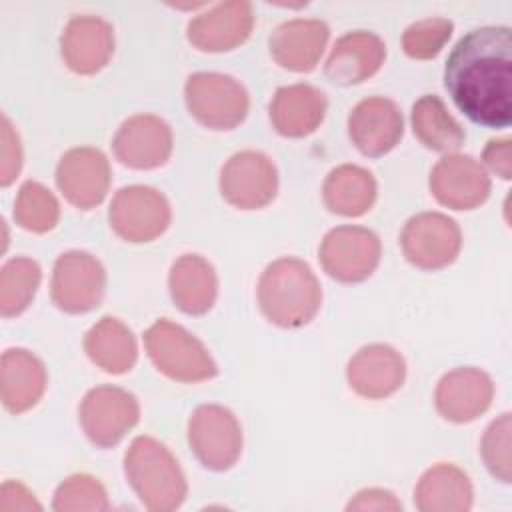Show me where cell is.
Instances as JSON below:
<instances>
[{
  "instance_id": "1",
  "label": "cell",
  "mask_w": 512,
  "mask_h": 512,
  "mask_svg": "<svg viewBox=\"0 0 512 512\" xmlns=\"http://www.w3.org/2000/svg\"><path fill=\"white\" fill-rule=\"evenodd\" d=\"M444 86L474 124L508 128L512 122V32L482 26L464 34L448 54Z\"/></svg>"
},
{
  "instance_id": "2",
  "label": "cell",
  "mask_w": 512,
  "mask_h": 512,
  "mask_svg": "<svg viewBox=\"0 0 512 512\" xmlns=\"http://www.w3.org/2000/svg\"><path fill=\"white\" fill-rule=\"evenodd\" d=\"M322 304V290L312 268L294 256L270 262L258 280V306L280 328L308 324Z\"/></svg>"
},
{
  "instance_id": "3",
  "label": "cell",
  "mask_w": 512,
  "mask_h": 512,
  "mask_svg": "<svg viewBox=\"0 0 512 512\" xmlns=\"http://www.w3.org/2000/svg\"><path fill=\"white\" fill-rule=\"evenodd\" d=\"M124 474L138 500L152 512L176 510L188 492L174 454L152 436H136L124 454Z\"/></svg>"
},
{
  "instance_id": "4",
  "label": "cell",
  "mask_w": 512,
  "mask_h": 512,
  "mask_svg": "<svg viewBox=\"0 0 512 512\" xmlns=\"http://www.w3.org/2000/svg\"><path fill=\"white\" fill-rule=\"evenodd\" d=\"M146 352L158 372L176 382H204L218 374L206 346L180 324L160 318L144 332Z\"/></svg>"
},
{
  "instance_id": "5",
  "label": "cell",
  "mask_w": 512,
  "mask_h": 512,
  "mask_svg": "<svg viewBox=\"0 0 512 512\" xmlns=\"http://www.w3.org/2000/svg\"><path fill=\"white\" fill-rule=\"evenodd\" d=\"M188 112L206 128L232 130L244 122L250 98L246 88L220 72H194L184 84Z\"/></svg>"
},
{
  "instance_id": "6",
  "label": "cell",
  "mask_w": 512,
  "mask_h": 512,
  "mask_svg": "<svg viewBox=\"0 0 512 512\" xmlns=\"http://www.w3.org/2000/svg\"><path fill=\"white\" fill-rule=\"evenodd\" d=\"M188 444L204 468L230 470L242 454L240 422L220 404H202L190 414Z\"/></svg>"
},
{
  "instance_id": "7",
  "label": "cell",
  "mask_w": 512,
  "mask_h": 512,
  "mask_svg": "<svg viewBox=\"0 0 512 512\" xmlns=\"http://www.w3.org/2000/svg\"><path fill=\"white\" fill-rule=\"evenodd\" d=\"M78 420L94 446L110 448L138 424L140 404L132 392L120 386H96L84 394Z\"/></svg>"
},
{
  "instance_id": "8",
  "label": "cell",
  "mask_w": 512,
  "mask_h": 512,
  "mask_svg": "<svg viewBox=\"0 0 512 512\" xmlns=\"http://www.w3.org/2000/svg\"><path fill=\"white\" fill-rule=\"evenodd\" d=\"M110 228L126 242H150L166 232L172 220V210L166 196L142 184L120 188L108 210Z\"/></svg>"
},
{
  "instance_id": "9",
  "label": "cell",
  "mask_w": 512,
  "mask_h": 512,
  "mask_svg": "<svg viewBox=\"0 0 512 512\" xmlns=\"http://www.w3.org/2000/svg\"><path fill=\"white\" fill-rule=\"evenodd\" d=\"M382 244L364 226H336L320 242L318 258L324 272L344 284L362 282L378 268Z\"/></svg>"
},
{
  "instance_id": "10",
  "label": "cell",
  "mask_w": 512,
  "mask_h": 512,
  "mask_svg": "<svg viewBox=\"0 0 512 512\" xmlns=\"http://www.w3.org/2000/svg\"><path fill=\"white\" fill-rule=\"evenodd\" d=\"M406 260L420 270L450 266L462 248L460 226L442 212H420L406 220L400 232Z\"/></svg>"
},
{
  "instance_id": "11",
  "label": "cell",
  "mask_w": 512,
  "mask_h": 512,
  "mask_svg": "<svg viewBox=\"0 0 512 512\" xmlns=\"http://www.w3.org/2000/svg\"><path fill=\"white\" fill-rule=\"evenodd\" d=\"M106 290V270L102 262L84 252L70 250L56 258L50 282L52 302L68 314L94 310Z\"/></svg>"
},
{
  "instance_id": "12",
  "label": "cell",
  "mask_w": 512,
  "mask_h": 512,
  "mask_svg": "<svg viewBox=\"0 0 512 512\" xmlns=\"http://www.w3.org/2000/svg\"><path fill=\"white\" fill-rule=\"evenodd\" d=\"M222 198L240 210L268 206L278 192V170L274 162L258 150L232 154L220 170Z\"/></svg>"
},
{
  "instance_id": "13",
  "label": "cell",
  "mask_w": 512,
  "mask_h": 512,
  "mask_svg": "<svg viewBox=\"0 0 512 512\" xmlns=\"http://www.w3.org/2000/svg\"><path fill=\"white\" fill-rule=\"evenodd\" d=\"M112 182L108 158L92 146H76L62 154L56 166V186L80 210L102 204Z\"/></svg>"
},
{
  "instance_id": "14",
  "label": "cell",
  "mask_w": 512,
  "mask_h": 512,
  "mask_svg": "<svg viewBox=\"0 0 512 512\" xmlns=\"http://www.w3.org/2000/svg\"><path fill=\"white\" fill-rule=\"evenodd\" d=\"M490 176L468 154H446L430 172V192L446 208L472 210L490 196Z\"/></svg>"
},
{
  "instance_id": "15",
  "label": "cell",
  "mask_w": 512,
  "mask_h": 512,
  "mask_svg": "<svg viewBox=\"0 0 512 512\" xmlns=\"http://www.w3.org/2000/svg\"><path fill=\"white\" fill-rule=\"evenodd\" d=\"M174 138L166 120L154 114H136L120 124L112 138L114 156L128 168L150 170L168 162Z\"/></svg>"
},
{
  "instance_id": "16",
  "label": "cell",
  "mask_w": 512,
  "mask_h": 512,
  "mask_svg": "<svg viewBox=\"0 0 512 512\" xmlns=\"http://www.w3.org/2000/svg\"><path fill=\"white\" fill-rule=\"evenodd\" d=\"M404 134V118L398 104L384 96L360 100L348 114V136L352 144L370 158L396 148Z\"/></svg>"
},
{
  "instance_id": "17",
  "label": "cell",
  "mask_w": 512,
  "mask_h": 512,
  "mask_svg": "<svg viewBox=\"0 0 512 512\" xmlns=\"http://www.w3.org/2000/svg\"><path fill=\"white\" fill-rule=\"evenodd\" d=\"M494 398L492 378L474 366H462L446 372L434 390L438 414L454 424H466L482 416Z\"/></svg>"
},
{
  "instance_id": "18",
  "label": "cell",
  "mask_w": 512,
  "mask_h": 512,
  "mask_svg": "<svg viewBox=\"0 0 512 512\" xmlns=\"http://www.w3.org/2000/svg\"><path fill=\"white\" fill-rule=\"evenodd\" d=\"M64 64L82 76L100 72L114 54V28L100 16H72L60 36Z\"/></svg>"
},
{
  "instance_id": "19",
  "label": "cell",
  "mask_w": 512,
  "mask_h": 512,
  "mask_svg": "<svg viewBox=\"0 0 512 512\" xmlns=\"http://www.w3.org/2000/svg\"><path fill=\"white\" fill-rule=\"evenodd\" d=\"M254 28L252 4L244 0L222 2L190 20L188 42L202 52H228L244 44Z\"/></svg>"
},
{
  "instance_id": "20",
  "label": "cell",
  "mask_w": 512,
  "mask_h": 512,
  "mask_svg": "<svg viewBox=\"0 0 512 512\" xmlns=\"http://www.w3.org/2000/svg\"><path fill=\"white\" fill-rule=\"evenodd\" d=\"M406 362L402 354L388 344L362 346L346 366L350 388L368 400H380L404 384Z\"/></svg>"
},
{
  "instance_id": "21",
  "label": "cell",
  "mask_w": 512,
  "mask_h": 512,
  "mask_svg": "<svg viewBox=\"0 0 512 512\" xmlns=\"http://www.w3.org/2000/svg\"><path fill=\"white\" fill-rule=\"evenodd\" d=\"M386 58L384 40L368 30H354L340 36L324 64L330 82L352 86L374 76Z\"/></svg>"
},
{
  "instance_id": "22",
  "label": "cell",
  "mask_w": 512,
  "mask_h": 512,
  "mask_svg": "<svg viewBox=\"0 0 512 512\" xmlns=\"http://www.w3.org/2000/svg\"><path fill=\"white\" fill-rule=\"evenodd\" d=\"M330 28L318 18H294L274 28L270 36V54L274 62L290 72H310L316 68Z\"/></svg>"
},
{
  "instance_id": "23",
  "label": "cell",
  "mask_w": 512,
  "mask_h": 512,
  "mask_svg": "<svg viewBox=\"0 0 512 512\" xmlns=\"http://www.w3.org/2000/svg\"><path fill=\"white\" fill-rule=\"evenodd\" d=\"M328 100L312 84L280 86L270 102L268 114L274 130L286 138H304L322 124Z\"/></svg>"
},
{
  "instance_id": "24",
  "label": "cell",
  "mask_w": 512,
  "mask_h": 512,
  "mask_svg": "<svg viewBox=\"0 0 512 512\" xmlns=\"http://www.w3.org/2000/svg\"><path fill=\"white\" fill-rule=\"evenodd\" d=\"M44 362L24 348H10L2 354L0 388L2 404L12 414H22L36 406L46 390Z\"/></svg>"
},
{
  "instance_id": "25",
  "label": "cell",
  "mask_w": 512,
  "mask_h": 512,
  "mask_svg": "<svg viewBox=\"0 0 512 512\" xmlns=\"http://www.w3.org/2000/svg\"><path fill=\"white\" fill-rule=\"evenodd\" d=\"M168 290L184 314L202 316L214 306L218 296L216 270L206 258L184 254L170 268Z\"/></svg>"
},
{
  "instance_id": "26",
  "label": "cell",
  "mask_w": 512,
  "mask_h": 512,
  "mask_svg": "<svg viewBox=\"0 0 512 512\" xmlns=\"http://www.w3.org/2000/svg\"><path fill=\"white\" fill-rule=\"evenodd\" d=\"M474 490L468 474L450 462L430 466L414 488V506L422 512H466Z\"/></svg>"
},
{
  "instance_id": "27",
  "label": "cell",
  "mask_w": 512,
  "mask_h": 512,
  "mask_svg": "<svg viewBox=\"0 0 512 512\" xmlns=\"http://www.w3.org/2000/svg\"><path fill=\"white\" fill-rule=\"evenodd\" d=\"M378 184L370 170L356 164H340L332 168L322 184L324 206L338 214L356 218L366 214L376 202Z\"/></svg>"
},
{
  "instance_id": "28",
  "label": "cell",
  "mask_w": 512,
  "mask_h": 512,
  "mask_svg": "<svg viewBox=\"0 0 512 512\" xmlns=\"http://www.w3.org/2000/svg\"><path fill=\"white\" fill-rule=\"evenodd\" d=\"M86 356L108 374L128 372L138 358L132 330L114 316L100 318L84 336Z\"/></svg>"
},
{
  "instance_id": "29",
  "label": "cell",
  "mask_w": 512,
  "mask_h": 512,
  "mask_svg": "<svg viewBox=\"0 0 512 512\" xmlns=\"http://www.w3.org/2000/svg\"><path fill=\"white\" fill-rule=\"evenodd\" d=\"M410 122L414 136L430 150L436 152H454L458 150L464 140L466 132L460 122L448 112L446 104L434 96L424 94L420 96L410 112Z\"/></svg>"
},
{
  "instance_id": "30",
  "label": "cell",
  "mask_w": 512,
  "mask_h": 512,
  "mask_svg": "<svg viewBox=\"0 0 512 512\" xmlns=\"http://www.w3.org/2000/svg\"><path fill=\"white\" fill-rule=\"evenodd\" d=\"M40 278L42 270L36 260L26 256L10 258L0 272V314L4 318L22 314L34 298Z\"/></svg>"
},
{
  "instance_id": "31",
  "label": "cell",
  "mask_w": 512,
  "mask_h": 512,
  "mask_svg": "<svg viewBox=\"0 0 512 512\" xmlns=\"http://www.w3.org/2000/svg\"><path fill=\"white\" fill-rule=\"evenodd\" d=\"M60 204L40 182L28 180L20 186L14 202V222L28 232H48L58 224Z\"/></svg>"
},
{
  "instance_id": "32",
  "label": "cell",
  "mask_w": 512,
  "mask_h": 512,
  "mask_svg": "<svg viewBox=\"0 0 512 512\" xmlns=\"http://www.w3.org/2000/svg\"><path fill=\"white\" fill-rule=\"evenodd\" d=\"M56 512H104L110 508L106 488L90 474H72L54 492Z\"/></svg>"
},
{
  "instance_id": "33",
  "label": "cell",
  "mask_w": 512,
  "mask_h": 512,
  "mask_svg": "<svg viewBox=\"0 0 512 512\" xmlns=\"http://www.w3.org/2000/svg\"><path fill=\"white\" fill-rule=\"evenodd\" d=\"M510 434H512V418H510V412H504L488 424L480 440V456L484 460V466L496 480L504 484L512 480Z\"/></svg>"
},
{
  "instance_id": "34",
  "label": "cell",
  "mask_w": 512,
  "mask_h": 512,
  "mask_svg": "<svg viewBox=\"0 0 512 512\" xmlns=\"http://www.w3.org/2000/svg\"><path fill=\"white\" fill-rule=\"evenodd\" d=\"M454 24L448 18H424L410 24L402 34V50L414 60H430L438 56L450 40Z\"/></svg>"
},
{
  "instance_id": "35",
  "label": "cell",
  "mask_w": 512,
  "mask_h": 512,
  "mask_svg": "<svg viewBox=\"0 0 512 512\" xmlns=\"http://www.w3.org/2000/svg\"><path fill=\"white\" fill-rule=\"evenodd\" d=\"M22 168V144L8 116L0 120V184L10 186Z\"/></svg>"
},
{
  "instance_id": "36",
  "label": "cell",
  "mask_w": 512,
  "mask_h": 512,
  "mask_svg": "<svg viewBox=\"0 0 512 512\" xmlns=\"http://www.w3.org/2000/svg\"><path fill=\"white\" fill-rule=\"evenodd\" d=\"M346 510H360V512H398L402 510V502L384 488H364L354 494V498L346 504Z\"/></svg>"
},
{
  "instance_id": "37",
  "label": "cell",
  "mask_w": 512,
  "mask_h": 512,
  "mask_svg": "<svg viewBox=\"0 0 512 512\" xmlns=\"http://www.w3.org/2000/svg\"><path fill=\"white\" fill-rule=\"evenodd\" d=\"M482 160L502 180L512 176V142L510 138H492L482 150Z\"/></svg>"
},
{
  "instance_id": "38",
  "label": "cell",
  "mask_w": 512,
  "mask_h": 512,
  "mask_svg": "<svg viewBox=\"0 0 512 512\" xmlns=\"http://www.w3.org/2000/svg\"><path fill=\"white\" fill-rule=\"evenodd\" d=\"M42 506L34 494L18 480H6L0 490V512H30Z\"/></svg>"
}]
</instances>
